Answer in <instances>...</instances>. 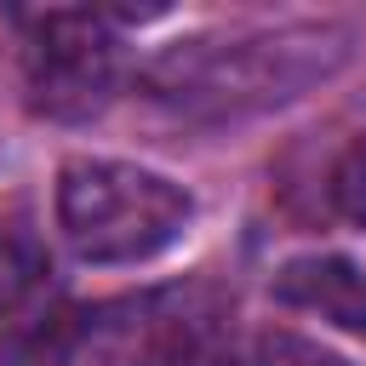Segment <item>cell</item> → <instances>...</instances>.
Masks as SVG:
<instances>
[{
  "mask_svg": "<svg viewBox=\"0 0 366 366\" xmlns=\"http://www.w3.org/2000/svg\"><path fill=\"white\" fill-rule=\"evenodd\" d=\"M343 57H349V29L337 23L206 34V40H177L172 51H160L143 86L177 114H252L326 80Z\"/></svg>",
  "mask_w": 366,
  "mask_h": 366,
  "instance_id": "6da1fadb",
  "label": "cell"
},
{
  "mask_svg": "<svg viewBox=\"0 0 366 366\" xmlns=\"http://www.w3.org/2000/svg\"><path fill=\"white\" fill-rule=\"evenodd\" d=\"M189 194L126 160H69L57 177V223L86 263H143L189 223Z\"/></svg>",
  "mask_w": 366,
  "mask_h": 366,
  "instance_id": "7a4b0ae2",
  "label": "cell"
},
{
  "mask_svg": "<svg viewBox=\"0 0 366 366\" xmlns=\"http://www.w3.org/2000/svg\"><path fill=\"white\" fill-rule=\"evenodd\" d=\"M114 34L97 11H40L23 46V86L34 114L46 120H86L114 92Z\"/></svg>",
  "mask_w": 366,
  "mask_h": 366,
  "instance_id": "3957f363",
  "label": "cell"
},
{
  "mask_svg": "<svg viewBox=\"0 0 366 366\" xmlns=\"http://www.w3.org/2000/svg\"><path fill=\"white\" fill-rule=\"evenodd\" d=\"M223 303L200 286L137 297L92 326V349L103 366H223Z\"/></svg>",
  "mask_w": 366,
  "mask_h": 366,
  "instance_id": "277c9868",
  "label": "cell"
},
{
  "mask_svg": "<svg viewBox=\"0 0 366 366\" xmlns=\"http://www.w3.org/2000/svg\"><path fill=\"white\" fill-rule=\"evenodd\" d=\"M274 297L366 337V274L349 257H292L274 274Z\"/></svg>",
  "mask_w": 366,
  "mask_h": 366,
  "instance_id": "5b68a950",
  "label": "cell"
},
{
  "mask_svg": "<svg viewBox=\"0 0 366 366\" xmlns=\"http://www.w3.org/2000/svg\"><path fill=\"white\" fill-rule=\"evenodd\" d=\"M46 274H51V269H46L40 240L0 223V332H11V326L34 309V297L46 292Z\"/></svg>",
  "mask_w": 366,
  "mask_h": 366,
  "instance_id": "8992f818",
  "label": "cell"
},
{
  "mask_svg": "<svg viewBox=\"0 0 366 366\" xmlns=\"http://www.w3.org/2000/svg\"><path fill=\"white\" fill-rule=\"evenodd\" d=\"M252 366H349V360L297 337V332H263L257 349H252Z\"/></svg>",
  "mask_w": 366,
  "mask_h": 366,
  "instance_id": "52a82bcc",
  "label": "cell"
},
{
  "mask_svg": "<svg viewBox=\"0 0 366 366\" xmlns=\"http://www.w3.org/2000/svg\"><path fill=\"white\" fill-rule=\"evenodd\" d=\"M337 200H343V212H349L355 223H366V137L355 143V154H349L343 172H337Z\"/></svg>",
  "mask_w": 366,
  "mask_h": 366,
  "instance_id": "ba28073f",
  "label": "cell"
}]
</instances>
